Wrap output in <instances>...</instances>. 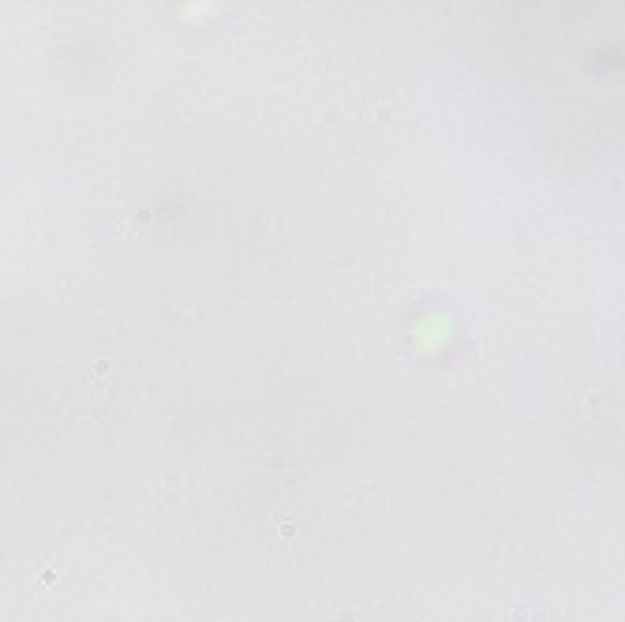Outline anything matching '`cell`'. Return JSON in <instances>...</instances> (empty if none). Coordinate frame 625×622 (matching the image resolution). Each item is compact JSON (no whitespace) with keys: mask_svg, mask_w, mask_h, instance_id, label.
Returning a JSON list of instances; mask_svg holds the SVG:
<instances>
[{"mask_svg":"<svg viewBox=\"0 0 625 622\" xmlns=\"http://www.w3.org/2000/svg\"><path fill=\"white\" fill-rule=\"evenodd\" d=\"M277 525H281V536H292V533H296V525H292V521H277Z\"/></svg>","mask_w":625,"mask_h":622,"instance_id":"1","label":"cell"}]
</instances>
